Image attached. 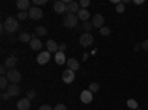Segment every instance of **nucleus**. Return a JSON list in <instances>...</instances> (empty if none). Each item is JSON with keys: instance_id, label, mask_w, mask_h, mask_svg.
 <instances>
[{"instance_id": "obj_1", "label": "nucleus", "mask_w": 148, "mask_h": 110, "mask_svg": "<svg viewBox=\"0 0 148 110\" xmlns=\"http://www.w3.org/2000/svg\"><path fill=\"white\" fill-rule=\"evenodd\" d=\"M3 28H5L8 33H15V31H18V28H19L18 19L12 18V17L6 18V19H5V22H3Z\"/></svg>"}, {"instance_id": "obj_2", "label": "nucleus", "mask_w": 148, "mask_h": 110, "mask_svg": "<svg viewBox=\"0 0 148 110\" xmlns=\"http://www.w3.org/2000/svg\"><path fill=\"white\" fill-rule=\"evenodd\" d=\"M6 77L9 79V82H10V83H18V82H21L22 75H21V71H18L16 68H9V70H8Z\"/></svg>"}, {"instance_id": "obj_3", "label": "nucleus", "mask_w": 148, "mask_h": 110, "mask_svg": "<svg viewBox=\"0 0 148 110\" xmlns=\"http://www.w3.org/2000/svg\"><path fill=\"white\" fill-rule=\"evenodd\" d=\"M77 22H79V17H77V15L68 14V15L64 18V26L68 27V28H76V27H77Z\"/></svg>"}, {"instance_id": "obj_4", "label": "nucleus", "mask_w": 148, "mask_h": 110, "mask_svg": "<svg viewBox=\"0 0 148 110\" xmlns=\"http://www.w3.org/2000/svg\"><path fill=\"white\" fill-rule=\"evenodd\" d=\"M93 36L90 34V33H83V34H80V45L83 46V48H89V46H92V43H93Z\"/></svg>"}, {"instance_id": "obj_5", "label": "nucleus", "mask_w": 148, "mask_h": 110, "mask_svg": "<svg viewBox=\"0 0 148 110\" xmlns=\"http://www.w3.org/2000/svg\"><path fill=\"white\" fill-rule=\"evenodd\" d=\"M28 17L31 19H42L43 18V10L37 6H33L30 10H28Z\"/></svg>"}, {"instance_id": "obj_6", "label": "nucleus", "mask_w": 148, "mask_h": 110, "mask_svg": "<svg viewBox=\"0 0 148 110\" xmlns=\"http://www.w3.org/2000/svg\"><path fill=\"white\" fill-rule=\"evenodd\" d=\"M92 100H93V92H90L89 89L82 91V94H80V101L82 103L89 104V103H92Z\"/></svg>"}, {"instance_id": "obj_7", "label": "nucleus", "mask_w": 148, "mask_h": 110, "mask_svg": "<svg viewBox=\"0 0 148 110\" xmlns=\"http://www.w3.org/2000/svg\"><path fill=\"white\" fill-rule=\"evenodd\" d=\"M67 3V12L73 15H77L80 12V5L77 2H65Z\"/></svg>"}, {"instance_id": "obj_8", "label": "nucleus", "mask_w": 148, "mask_h": 110, "mask_svg": "<svg viewBox=\"0 0 148 110\" xmlns=\"http://www.w3.org/2000/svg\"><path fill=\"white\" fill-rule=\"evenodd\" d=\"M6 92H8V95L12 98V97H16V95L21 94V88L18 86V83H10L9 86H8V89H6Z\"/></svg>"}, {"instance_id": "obj_9", "label": "nucleus", "mask_w": 148, "mask_h": 110, "mask_svg": "<svg viewBox=\"0 0 148 110\" xmlns=\"http://www.w3.org/2000/svg\"><path fill=\"white\" fill-rule=\"evenodd\" d=\"M49 59H51V52H49V51L40 52L39 55H37V63H39L40 66L47 64V63H49Z\"/></svg>"}, {"instance_id": "obj_10", "label": "nucleus", "mask_w": 148, "mask_h": 110, "mask_svg": "<svg viewBox=\"0 0 148 110\" xmlns=\"http://www.w3.org/2000/svg\"><path fill=\"white\" fill-rule=\"evenodd\" d=\"M74 79H76V75H74L73 70L67 68V70L62 73V80H64V83H73Z\"/></svg>"}, {"instance_id": "obj_11", "label": "nucleus", "mask_w": 148, "mask_h": 110, "mask_svg": "<svg viewBox=\"0 0 148 110\" xmlns=\"http://www.w3.org/2000/svg\"><path fill=\"white\" fill-rule=\"evenodd\" d=\"M92 24H93V27H96V28H102L104 27V15H101V14H96V15H93V18H92Z\"/></svg>"}, {"instance_id": "obj_12", "label": "nucleus", "mask_w": 148, "mask_h": 110, "mask_svg": "<svg viewBox=\"0 0 148 110\" xmlns=\"http://www.w3.org/2000/svg\"><path fill=\"white\" fill-rule=\"evenodd\" d=\"M53 9H55L56 14H64V12H67V3L64 0H58L53 5Z\"/></svg>"}, {"instance_id": "obj_13", "label": "nucleus", "mask_w": 148, "mask_h": 110, "mask_svg": "<svg viewBox=\"0 0 148 110\" xmlns=\"http://www.w3.org/2000/svg\"><path fill=\"white\" fill-rule=\"evenodd\" d=\"M46 48L47 49L46 51H49V52H53V54H56L58 51H59V45H56V42L55 40H52V39H49L47 42H46Z\"/></svg>"}, {"instance_id": "obj_14", "label": "nucleus", "mask_w": 148, "mask_h": 110, "mask_svg": "<svg viewBox=\"0 0 148 110\" xmlns=\"http://www.w3.org/2000/svg\"><path fill=\"white\" fill-rule=\"evenodd\" d=\"M16 8L19 10H30L33 6L30 3V0H18V2H16Z\"/></svg>"}, {"instance_id": "obj_15", "label": "nucleus", "mask_w": 148, "mask_h": 110, "mask_svg": "<svg viewBox=\"0 0 148 110\" xmlns=\"http://www.w3.org/2000/svg\"><path fill=\"white\" fill-rule=\"evenodd\" d=\"M16 64H18V58H16V57H14V55L8 57V58H6V61H5V66L8 67V70H9V68H15V67H16Z\"/></svg>"}, {"instance_id": "obj_16", "label": "nucleus", "mask_w": 148, "mask_h": 110, "mask_svg": "<svg viewBox=\"0 0 148 110\" xmlns=\"http://www.w3.org/2000/svg\"><path fill=\"white\" fill-rule=\"evenodd\" d=\"M67 66H68V68L73 70V71H77V70L80 68V64H79V61H77L76 58H68V59H67Z\"/></svg>"}, {"instance_id": "obj_17", "label": "nucleus", "mask_w": 148, "mask_h": 110, "mask_svg": "<svg viewBox=\"0 0 148 110\" xmlns=\"http://www.w3.org/2000/svg\"><path fill=\"white\" fill-rule=\"evenodd\" d=\"M18 110H30V100L28 98H21L16 104Z\"/></svg>"}, {"instance_id": "obj_18", "label": "nucleus", "mask_w": 148, "mask_h": 110, "mask_svg": "<svg viewBox=\"0 0 148 110\" xmlns=\"http://www.w3.org/2000/svg\"><path fill=\"white\" fill-rule=\"evenodd\" d=\"M55 61H56V64H59V66L65 64V63H67L65 54H64V52H61V51H58V52L55 54Z\"/></svg>"}, {"instance_id": "obj_19", "label": "nucleus", "mask_w": 148, "mask_h": 110, "mask_svg": "<svg viewBox=\"0 0 148 110\" xmlns=\"http://www.w3.org/2000/svg\"><path fill=\"white\" fill-rule=\"evenodd\" d=\"M30 48H31L33 51H40V48H42V40L37 39V37H33L31 42H30Z\"/></svg>"}, {"instance_id": "obj_20", "label": "nucleus", "mask_w": 148, "mask_h": 110, "mask_svg": "<svg viewBox=\"0 0 148 110\" xmlns=\"http://www.w3.org/2000/svg\"><path fill=\"white\" fill-rule=\"evenodd\" d=\"M77 17H79L80 21H84V22H86V21L90 18V12H89L88 9H80V12L77 14Z\"/></svg>"}, {"instance_id": "obj_21", "label": "nucleus", "mask_w": 148, "mask_h": 110, "mask_svg": "<svg viewBox=\"0 0 148 110\" xmlns=\"http://www.w3.org/2000/svg\"><path fill=\"white\" fill-rule=\"evenodd\" d=\"M19 40L24 42V43H30L31 42V36L28 33H21L19 34Z\"/></svg>"}, {"instance_id": "obj_22", "label": "nucleus", "mask_w": 148, "mask_h": 110, "mask_svg": "<svg viewBox=\"0 0 148 110\" xmlns=\"http://www.w3.org/2000/svg\"><path fill=\"white\" fill-rule=\"evenodd\" d=\"M36 34L40 36V37H43V36H47V30H46L45 27L39 26V27H36Z\"/></svg>"}, {"instance_id": "obj_23", "label": "nucleus", "mask_w": 148, "mask_h": 110, "mask_svg": "<svg viewBox=\"0 0 148 110\" xmlns=\"http://www.w3.org/2000/svg\"><path fill=\"white\" fill-rule=\"evenodd\" d=\"M8 83H9V79H8L6 76H2V79H0V88H2L3 91L8 89V86H9Z\"/></svg>"}, {"instance_id": "obj_24", "label": "nucleus", "mask_w": 148, "mask_h": 110, "mask_svg": "<svg viewBox=\"0 0 148 110\" xmlns=\"http://www.w3.org/2000/svg\"><path fill=\"white\" fill-rule=\"evenodd\" d=\"M127 107H129V110H135V109H138V103H136V100H133V98L127 100Z\"/></svg>"}, {"instance_id": "obj_25", "label": "nucleus", "mask_w": 148, "mask_h": 110, "mask_svg": "<svg viewBox=\"0 0 148 110\" xmlns=\"http://www.w3.org/2000/svg\"><path fill=\"white\" fill-rule=\"evenodd\" d=\"M89 91H90V92H98V91H99V85L95 83V82L90 83V85H89Z\"/></svg>"}, {"instance_id": "obj_26", "label": "nucleus", "mask_w": 148, "mask_h": 110, "mask_svg": "<svg viewBox=\"0 0 148 110\" xmlns=\"http://www.w3.org/2000/svg\"><path fill=\"white\" fill-rule=\"evenodd\" d=\"M92 27H93V24H92V22H88V21H86V22L83 24V30H84V33H89V30H92Z\"/></svg>"}, {"instance_id": "obj_27", "label": "nucleus", "mask_w": 148, "mask_h": 110, "mask_svg": "<svg viewBox=\"0 0 148 110\" xmlns=\"http://www.w3.org/2000/svg\"><path fill=\"white\" fill-rule=\"evenodd\" d=\"M125 3H123V2H120L119 5H116V10L119 12V14H123V12H125Z\"/></svg>"}, {"instance_id": "obj_28", "label": "nucleus", "mask_w": 148, "mask_h": 110, "mask_svg": "<svg viewBox=\"0 0 148 110\" xmlns=\"http://www.w3.org/2000/svg\"><path fill=\"white\" fill-rule=\"evenodd\" d=\"M16 17H18V19H21V21H22V19H25V18L28 17V12H25V10H19Z\"/></svg>"}, {"instance_id": "obj_29", "label": "nucleus", "mask_w": 148, "mask_h": 110, "mask_svg": "<svg viewBox=\"0 0 148 110\" xmlns=\"http://www.w3.org/2000/svg\"><path fill=\"white\" fill-rule=\"evenodd\" d=\"M99 31H101V34H102V36H110V33H111V30H110L108 27H105V26H104Z\"/></svg>"}, {"instance_id": "obj_30", "label": "nucleus", "mask_w": 148, "mask_h": 110, "mask_svg": "<svg viewBox=\"0 0 148 110\" xmlns=\"http://www.w3.org/2000/svg\"><path fill=\"white\" fill-rule=\"evenodd\" d=\"M89 0H80V6H82V9H86V8H88L89 6Z\"/></svg>"}, {"instance_id": "obj_31", "label": "nucleus", "mask_w": 148, "mask_h": 110, "mask_svg": "<svg viewBox=\"0 0 148 110\" xmlns=\"http://www.w3.org/2000/svg\"><path fill=\"white\" fill-rule=\"evenodd\" d=\"M8 67L3 64V66H0V75H2V76H6L8 75V70H6Z\"/></svg>"}, {"instance_id": "obj_32", "label": "nucleus", "mask_w": 148, "mask_h": 110, "mask_svg": "<svg viewBox=\"0 0 148 110\" xmlns=\"http://www.w3.org/2000/svg\"><path fill=\"white\" fill-rule=\"evenodd\" d=\"M34 97H36V92H34V91H28V92H27V98H28V100H33Z\"/></svg>"}, {"instance_id": "obj_33", "label": "nucleus", "mask_w": 148, "mask_h": 110, "mask_svg": "<svg viewBox=\"0 0 148 110\" xmlns=\"http://www.w3.org/2000/svg\"><path fill=\"white\" fill-rule=\"evenodd\" d=\"M46 2H47V0H33V3L37 5V6H39V5H46Z\"/></svg>"}, {"instance_id": "obj_34", "label": "nucleus", "mask_w": 148, "mask_h": 110, "mask_svg": "<svg viewBox=\"0 0 148 110\" xmlns=\"http://www.w3.org/2000/svg\"><path fill=\"white\" fill-rule=\"evenodd\" d=\"M53 110H67V107H65L64 104H56V106L53 107Z\"/></svg>"}, {"instance_id": "obj_35", "label": "nucleus", "mask_w": 148, "mask_h": 110, "mask_svg": "<svg viewBox=\"0 0 148 110\" xmlns=\"http://www.w3.org/2000/svg\"><path fill=\"white\" fill-rule=\"evenodd\" d=\"M39 110H53L51 106H49V104H43V106H40L39 107Z\"/></svg>"}, {"instance_id": "obj_36", "label": "nucleus", "mask_w": 148, "mask_h": 110, "mask_svg": "<svg viewBox=\"0 0 148 110\" xmlns=\"http://www.w3.org/2000/svg\"><path fill=\"white\" fill-rule=\"evenodd\" d=\"M65 49H67V45H65V43H61V45H59V51L64 52Z\"/></svg>"}, {"instance_id": "obj_37", "label": "nucleus", "mask_w": 148, "mask_h": 110, "mask_svg": "<svg viewBox=\"0 0 148 110\" xmlns=\"http://www.w3.org/2000/svg\"><path fill=\"white\" fill-rule=\"evenodd\" d=\"M142 49L148 51V39H147V40H144V43H142Z\"/></svg>"}, {"instance_id": "obj_38", "label": "nucleus", "mask_w": 148, "mask_h": 110, "mask_svg": "<svg viewBox=\"0 0 148 110\" xmlns=\"http://www.w3.org/2000/svg\"><path fill=\"white\" fill-rule=\"evenodd\" d=\"M10 97L8 95V92H2V100H9Z\"/></svg>"}, {"instance_id": "obj_39", "label": "nucleus", "mask_w": 148, "mask_h": 110, "mask_svg": "<svg viewBox=\"0 0 148 110\" xmlns=\"http://www.w3.org/2000/svg\"><path fill=\"white\" fill-rule=\"evenodd\" d=\"M141 48H142V45H135V48H133V49H135V51H139Z\"/></svg>"}, {"instance_id": "obj_40", "label": "nucleus", "mask_w": 148, "mask_h": 110, "mask_svg": "<svg viewBox=\"0 0 148 110\" xmlns=\"http://www.w3.org/2000/svg\"><path fill=\"white\" fill-rule=\"evenodd\" d=\"M135 3H136V5H142L144 0H135Z\"/></svg>"}, {"instance_id": "obj_41", "label": "nucleus", "mask_w": 148, "mask_h": 110, "mask_svg": "<svg viewBox=\"0 0 148 110\" xmlns=\"http://www.w3.org/2000/svg\"><path fill=\"white\" fill-rule=\"evenodd\" d=\"M135 110H141V109H135Z\"/></svg>"}]
</instances>
